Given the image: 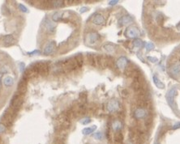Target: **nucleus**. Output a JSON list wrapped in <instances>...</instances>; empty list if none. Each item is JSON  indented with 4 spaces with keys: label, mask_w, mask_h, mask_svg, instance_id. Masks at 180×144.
I'll use <instances>...</instances> for the list:
<instances>
[{
    "label": "nucleus",
    "mask_w": 180,
    "mask_h": 144,
    "mask_svg": "<svg viewBox=\"0 0 180 144\" xmlns=\"http://www.w3.org/2000/svg\"><path fill=\"white\" fill-rule=\"evenodd\" d=\"M57 64L59 66L62 68V70L65 73H68V72H71V71L75 70L76 68H79L77 62L75 61V57L69 58L64 61H61V62L59 61V62H57Z\"/></svg>",
    "instance_id": "obj_1"
},
{
    "label": "nucleus",
    "mask_w": 180,
    "mask_h": 144,
    "mask_svg": "<svg viewBox=\"0 0 180 144\" xmlns=\"http://www.w3.org/2000/svg\"><path fill=\"white\" fill-rule=\"evenodd\" d=\"M38 75H47L50 71V62H37L35 63H33L29 66Z\"/></svg>",
    "instance_id": "obj_2"
},
{
    "label": "nucleus",
    "mask_w": 180,
    "mask_h": 144,
    "mask_svg": "<svg viewBox=\"0 0 180 144\" xmlns=\"http://www.w3.org/2000/svg\"><path fill=\"white\" fill-rule=\"evenodd\" d=\"M73 15L72 13L69 11H56L53 15H52V20L54 22H59V21H66V20H69L72 19Z\"/></svg>",
    "instance_id": "obj_3"
},
{
    "label": "nucleus",
    "mask_w": 180,
    "mask_h": 144,
    "mask_svg": "<svg viewBox=\"0 0 180 144\" xmlns=\"http://www.w3.org/2000/svg\"><path fill=\"white\" fill-rule=\"evenodd\" d=\"M24 101V96L16 92L11 102V109L13 110L15 113L18 112L20 109Z\"/></svg>",
    "instance_id": "obj_4"
},
{
    "label": "nucleus",
    "mask_w": 180,
    "mask_h": 144,
    "mask_svg": "<svg viewBox=\"0 0 180 144\" xmlns=\"http://www.w3.org/2000/svg\"><path fill=\"white\" fill-rule=\"evenodd\" d=\"M100 38V36L96 32H90L85 37V43L89 45H95Z\"/></svg>",
    "instance_id": "obj_5"
},
{
    "label": "nucleus",
    "mask_w": 180,
    "mask_h": 144,
    "mask_svg": "<svg viewBox=\"0 0 180 144\" xmlns=\"http://www.w3.org/2000/svg\"><path fill=\"white\" fill-rule=\"evenodd\" d=\"M43 26L45 28V29L47 31V33H53L56 29L57 25L56 23L52 21V20L49 19V18H45V20H43Z\"/></svg>",
    "instance_id": "obj_6"
},
{
    "label": "nucleus",
    "mask_w": 180,
    "mask_h": 144,
    "mask_svg": "<svg viewBox=\"0 0 180 144\" xmlns=\"http://www.w3.org/2000/svg\"><path fill=\"white\" fill-rule=\"evenodd\" d=\"M125 36L129 38H137L140 36V32L138 28L135 26H131L125 31Z\"/></svg>",
    "instance_id": "obj_7"
},
{
    "label": "nucleus",
    "mask_w": 180,
    "mask_h": 144,
    "mask_svg": "<svg viewBox=\"0 0 180 144\" xmlns=\"http://www.w3.org/2000/svg\"><path fill=\"white\" fill-rule=\"evenodd\" d=\"M27 89H28V80L23 77L18 84L17 92L24 96L26 93Z\"/></svg>",
    "instance_id": "obj_8"
},
{
    "label": "nucleus",
    "mask_w": 180,
    "mask_h": 144,
    "mask_svg": "<svg viewBox=\"0 0 180 144\" xmlns=\"http://www.w3.org/2000/svg\"><path fill=\"white\" fill-rule=\"evenodd\" d=\"M177 94V89L175 88H172L171 89L169 90V92L166 94V100L167 102L170 107L174 108V101H175V97Z\"/></svg>",
    "instance_id": "obj_9"
},
{
    "label": "nucleus",
    "mask_w": 180,
    "mask_h": 144,
    "mask_svg": "<svg viewBox=\"0 0 180 144\" xmlns=\"http://www.w3.org/2000/svg\"><path fill=\"white\" fill-rule=\"evenodd\" d=\"M56 49V43L55 41H50L49 43H47L43 49V54L47 56V55L52 54L54 53V51Z\"/></svg>",
    "instance_id": "obj_10"
},
{
    "label": "nucleus",
    "mask_w": 180,
    "mask_h": 144,
    "mask_svg": "<svg viewBox=\"0 0 180 144\" xmlns=\"http://www.w3.org/2000/svg\"><path fill=\"white\" fill-rule=\"evenodd\" d=\"M57 121L58 123L59 124V125L61 126H63V127H68L70 125V120H69V117L66 114H61L59 116V117L57 118Z\"/></svg>",
    "instance_id": "obj_11"
},
{
    "label": "nucleus",
    "mask_w": 180,
    "mask_h": 144,
    "mask_svg": "<svg viewBox=\"0 0 180 144\" xmlns=\"http://www.w3.org/2000/svg\"><path fill=\"white\" fill-rule=\"evenodd\" d=\"M119 103L116 100H112L109 101V103L107 104V109L109 110L110 113L116 112L119 109Z\"/></svg>",
    "instance_id": "obj_12"
},
{
    "label": "nucleus",
    "mask_w": 180,
    "mask_h": 144,
    "mask_svg": "<svg viewBox=\"0 0 180 144\" xmlns=\"http://www.w3.org/2000/svg\"><path fill=\"white\" fill-rule=\"evenodd\" d=\"M92 22H93V24H94L95 25H102L105 23L104 16L101 14L96 13L95 15L93 16V18H92Z\"/></svg>",
    "instance_id": "obj_13"
},
{
    "label": "nucleus",
    "mask_w": 180,
    "mask_h": 144,
    "mask_svg": "<svg viewBox=\"0 0 180 144\" xmlns=\"http://www.w3.org/2000/svg\"><path fill=\"white\" fill-rule=\"evenodd\" d=\"M146 115H147V112L143 108H137L134 112V117L135 119H142L146 117Z\"/></svg>",
    "instance_id": "obj_14"
},
{
    "label": "nucleus",
    "mask_w": 180,
    "mask_h": 144,
    "mask_svg": "<svg viewBox=\"0 0 180 144\" xmlns=\"http://www.w3.org/2000/svg\"><path fill=\"white\" fill-rule=\"evenodd\" d=\"M15 38L12 35H6L3 36V43L5 46H10L15 43Z\"/></svg>",
    "instance_id": "obj_15"
},
{
    "label": "nucleus",
    "mask_w": 180,
    "mask_h": 144,
    "mask_svg": "<svg viewBox=\"0 0 180 144\" xmlns=\"http://www.w3.org/2000/svg\"><path fill=\"white\" fill-rule=\"evenodd\" d=\"M127 63H128V60L127 59V58L125 57H121L119 58L118 61H117V62H116V64H117V66L119 68V69H125L126 67H127Z\"/></svg>",
    "instance_id": "obj_16"
},
{
    "label": "nucleus",
    "mask_w": 180,
    "mask_h": 144,
    "mask_svg": "<svg viewBox=\"0 0 180 144\" xmlns=\"http://www.w3.org/2000/svg\"><path fill=\"white\" fill-rule=\"evenodd\" d=\"M132 21H133V19H132L131 16H130V15H124L119 20V25L121 26H123V25H127L128 24H130Z\"/></svg>",
    "instance_id": "obj_17"
},
{
    "label": "nucleus",
    "mask_w": 180,
    "mask_h": 144,
    "mask_svg": "<svg viewBox=\"0 0 180 144\" xmlns=\"http://www.w3.org/2000/svg\"><path fill=\"white\" fill-rule=\"evenodd\" d=\"M153 83H154V84L158 88H161V89H163V88H165V84L161 81L159 79H158V77L156 75H154L153 76Z\"/></svg>",
    "instance_id": "obj_18"
},
{
    "label": "nucleus",
    "mask_w": 180,
    "mask_h": 144,
    "mask_svg": "<svg viewBox=\"0 0 180 144\" xmlns=\"http://www.w3.org/2000/svg\"><path fill=\"white\" fill-rule=\"evenodd\" d=\"M50 3H49V5L54 8H60L64 6L63 1H51Z\"/></svg>",
    "instance_id": "obj_19"
},
{
    "label": "nucleus",
    "mask_w": 180,
    "mask_h": 144,
    "mask_svg": "<svg viewBox=\"0 0 180 144\" xmlns=\"http://www.w3.org/2000/svg\"><path fill=\"white\" fill-rule=\"evenodd\" d=\"M14 84V80L12 77L11 76H6L3 79V84L5 85L6 87H11Z\"/></svg>",
    "instance_id": "obj_20"
},
{
    "label": "nucleus",
    "mask_w": 180,
    "mask_h": 144,
    "mask_svg": "<svg viewBox=\"0 0 180 144\" xmlns=\"http://www.w3.org/2000/svg\"><path fill=\"white\" fill-rule=\"evenodd\" d=\"M97 129V126L96 125H93V126H90V127H86L85 129L82 130V133L85 135H89V134L93 133L94 131Z\"/></svg>",
    "instance_id": "obj_21"
},
{
    "label": "nucleus",
    "mask_w": 180,
    "mask_h": 144,
    "mask_svg": "<svg viewBox=\"0 0 180 144\" xmlns=\"http://www.w3.org/2000/svg\"><path fill=\"white\" fill-rule=\"evenodd\" d=\"M122 127H123V124H122V122L120 121H119V120L115 121L113 122V124H112V128L115 131H119L120 129H122Z\"/></svg>",
    "instance_id": "obj_22"
},
{
    "label": "nucleus",
    "mask_w": 180,
    "mask_h": 144,
    "mask_svg": "<svg viewBox=\"0 0 180 144\" xmlns=\"http://www.w3.org/2000/svg\"><path fill=\"white\" fill-rule=\"evenodd\" d=\"M103 48H104V50H105L106 52H108L109 54H112V53H114L115 51V45H113V44H105V45L103 46Z\"/></svg>",
    "instance_id": "obj_23"
},
{
    "label": "nucleus",
    "mask_w": 180,
    "mask_h": 144,
    "mask_svg": "<svg viewBox=\"0 0 180 144\" xmlns=\"http://www.w3.org/2000/svg\"><path fill=\"white\" fill-rule=\"evenodd\" d=\"M75 61L77 62V65H78V67L80 68L82 67V66L84 64V58H83V55L80 54H77L76 56H75Z\"/></svg>",
    "instance_id": "obj_24"
},
{
    "label": "nucleus",
    "mask_w": 180,
    "mask_h": 144,
    "mask_svg": "<svg viewBox=\"0 0 180 144\" xmlns=\"http://www.w3.org/2000/svg\"><path fill=\"white\" fill-rule=\"evenodd\" d=\"M133 45L135 48H143L145 46V43L140 40V39H135L134 41H133Z\"/></svg>",
    "instance_id": "obj_25"
},
{
    "label": "nucleus",
    "mask_w": 180,
    "mask_h": 144,
    "mask_svg": "<svg viewBox=\"0 0 180 144\" xmlns=\"http://www.w3.org/2000/svg\"><path fill=\"white\" fill-rule=\"evenodd\" d=\"M170 72L173 74V75H179L180 73V65H175L171 69H170Z\"/></svg>",
    "instance_id": "obj_26"
},
{
    "label": "nucleus",
    "mask_w": 180,
    "mask_h": 144,
    "mask_svg": "<svg viewBox=\"0 0 180 144\" xmlns=\"http://www.w3.org/2000/svg\"><path fill=\"white\" fill-rule=\"evenodd\" d=\"M80 122L81 123V124H83V125H87L91 122V119L89 118V117H85V118H83V119L80 120Z\"/></svg>",
    "instance_id": "obj_27"
},
{
    "label": "nucleus",
    "mask_w": 180,
    "mask_h": 144,
    "mask_svg": "<svg viewBox=\"0 0 180 144\" xmlns=\"http://www.w3.org/2000/svg\"><path fill=\"white\" fill-rule=\"evenodd\" d=\"M93 137L96 139H97V140H101V139H102V138H103V134H102L101 132H97V133L93 134Z\"/></svg>",
    "instance_id": "obj_28"
},
{
    "label": "nucleus",
    "mask_w": 180,
    "mask_h": 144,
    "mask_svg": "<svg viewBox=\"0 0 180 144\" xmlns=\"http://www.w3.org/2000/svg\"><path fill=\"white\" fill-rule=\"evenodd\" d=\"M115 139L117 142H119V141H121L123 139V135H122V134L120 132H118V133L115 134Z\"/></svg>",
    "instance_id": "obj_29"
},
{
    "label": "nucleus",
    "mask_w": 180,
    "mask_h": 144,
    "mask_svg": "<svg viewBox=\"0 0 180 144\" xmlns=\"http://www.w3.org/2000/svg\"><path fill=\"white\" fill-rule=\"evenodd\" d=\"M145 47H146L147 50H151L154 48V45L152 42H148V43L145 44Z\"/></svg>",
    "instance_id": "obj_30"
},
{
    "label": "nucleus",
    "mask_w": 180,
    "mask_h": 144,
    "mask_svg": "<svg viewBox=\"0 0 180 144\" xmlns=\"http://www.w3.org/2000/svg\"><path fill=\"white\" fill-rule=\"evenodd\" d=\"M40 54H41V51L38 50H34V51H32V52H29V53H28V54L30 55V56Z\"/></svg>",
    "instance_id": "obj_31"
},
{
    "label": "nucleus",
    "mask_w": 180,
    "mask_h": 144,
    "mask_svg": "<svg viewBox=\"0 0 180 144\" xmlns=\"http://www.w3.org/2000/svg\"><path fill=\"white\" fill-rule=\"evenodd\" d=\"M152 122H153V117H147V118L145 119V124H146V125H149L152 124Z\"/></svg>",
    "instance_id": "obj_32"
},
{
    "label": "nucleus",
    "mask_w": 180,
    "mask_h": 144,
    "mask_svg": "<svg viewBox=\"0 0 180 144\" xmlns=\"http://www.w3.org/2000/svg\"><path fill=\"white\" fill-rule=\"evenodd\" d=\"M19 8H20V11H22L23 12H28L27 7H26L25 5H23V4H19Z\"/></svg>",
    "instance_id": "obj_33"
},
{
    "label": "nucleus",
    "mask_w": 180,
    "mask_h": 144,
    "mask_svg": "<svg viewBox=\"0 0 180 144\" xmlns=\"http://www.w3.org/2000/svg\"><path fill=\"white\" fill-rule=\"evenodd\" d=\"M148 59L151 62H157L158 61V59L157 58H153V57H149Z\"/></svg>",
    "instance_id": "obj_34"
},
{
    "label": "nucleus",
    "mask_w": 180,
    "mask_h": 144,
    "mask_svg": "<svg viewBox=\"0 0 180 144\" xmlns=\"http://www.w3.org/2000/svg\"><path fill=\"white\" fill-rule=\"evenodd\" d=\"M19 66H20V71H21V72H24V70H25V63H24V62H21V63L19 64Z\"/></svg>",
    "instance_id": "obj_35"
},
{
    "label": "nucleus",
    "mask_w": 180,
    "mask_h": 144,
    "mask_svg": "<svg viewBox=\"0 0 180 144\" xmlns=\"http://www.w3.org/2000/svg\"><path fill=\"white\" fill-rule=\"evenodd\" d=\"M6 130V127L4 125L0 124V133H3Z\"/></svg>",
    "instance_id": "obj_36"
},
{
    "label": "nucleus",
    "mask_w": 180,
    "mask_h": 144,
    "mask_svg": "<svg viewBox=\"0 0 180 144\" xmlns=\"http://www.w3.org/2000/svg\"><path fill=\"white\" fill-rule=\"evenodd\" d=\"M180 128V122H178V123H176V124L171 128L172 129H179Z\"/></svg>",
    "instance_id": "obj_37"
},
{
    "label": "nucleus",
    "mask_w": 180,
    "mask_h": 144,
    "mask_svg": "<svg viewBox=\"0 0 180 144\" xmlns=\"http://www.w3.org/2000/svg\"><path fill=\"white\" fill-rule=\"evenodd\" d=\"M118 3H119V1H117V0H116V1H110V2H109V4H110V5H115V4Z\"/></svg>",
    "instance_id": "obj_38"
},
{
    "label": "nucleus",
    "mask_w": 180,
    "mask_h": 144,
    "mask_svg": "<svg viewBox=\"0 0 180 144\" xmlns=\"http://www.w3.org/2000/svg\"><path fill=\"white\" fill-rule=\"evenodd\" d=\"M88 11V8L87 7H82L81 9H80V13H84L85 11Z\"/></svg>",
    "instance_id": "obj_39"
},
{
    "label": "nucleus",
    "mask_w": 180,
    "mask_h": 144,
    "mask_svg": "<svg viewBox=\"0 0 180 144\" xmlns=\"http://www.w3.org/2000/svg\"><path fill=\"white\" fill-rule=\"evenodd\" d=\"M177 29H179V31H180V23L179 24V25H177Z\"/></svg>",
    "instance_id": "obj_40"
},
{
    "label": "nucleus",
    "mask_w": 180,
    "mask_h": 144,
    "mask_svg": "<svg viewBox=\"0 0 180 144\" xmlns=\"http://www.w3.org/2000/svg\"><path fill=\"white\" fill-rule=\"evenodd\" d=\"M154 144H161V143H157V142H156V143Z\"/></svg>",
    "instance_id": "obj_41"
}]
</instances>
